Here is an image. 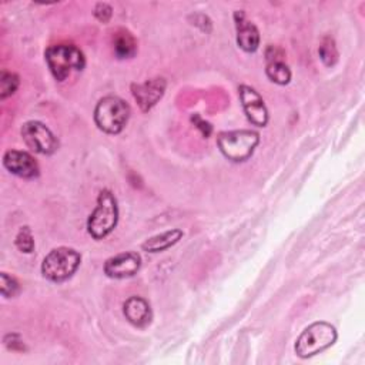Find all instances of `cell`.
Masks as SVG:
<instances>
[{
  "instance_id": "cell-1",
  "label": "cell",
  "mask_w": 365,
  "mask_h": 365,
  "mask_svg": "<svg viewBox=\"0 0 365 365\" xmlns=\"http://www.w3.org/2000/svg\"><path fill=\"white\" fill-rule=\"evenodd\" d=\"M117 221V200L110 190H101L97 197V205L87 220V231L94 240H101L115 228Z\"/></svg>"
},
{
  "instance_id": "cell-2",
  "label": "cell",
  "mask_w": 365,
  "mask_h": 365,
  "mask_svg": "<svg viewBox=\"0 0 365 365\" xmlns=\"http://www.w3.org/2000/svg\"><path fill=\"white\" fill-rule=\"evenodd\" d=\"M336 336L338 334L334 325L324 321L314 322L307 327L295 341V354L304 359L314 356L334 345Z\"/></svg>"
},
{
  "instance_id": "cell-3",
  "label": "cell",
  "mask_w": 365,
  "mask_h": 365,
  "mask_svg": "<svg viewBox=\"0 0 365 365\" xmlns=\"http://www.w3.org/2000/svg\"><path fill=\"white\" fill-rule=\"evenodd\" d=\"M47 66L57 81H64L73 70L80 71L86 66L83 51L74 44H54L46 53Z\"/></svg>"
},
{
  "instance_id": "cell-4",
  "label": "cell",
  "mask_w": 365,
  "mask_h": 365,
  "mask_svg": "<svg viewBox=\"0 0 365 365\" xmlns=\"http://www.w3.org/2000/svg\"><path fill=\"white\" fill-rule=\"evenodd\" d=\"M130 106L117 96L103 97L94 108L96 125L107 134H118L127 124Z\"/></svg>"
},
{
  "instance_id": "cell-5",
  "label": "cell",
  "mask_w": 365,
  "mask_h": 365,
  "mask_svg": "<svg viewBox=\"0 0 365 365\" xmlns=\"http://www.w3.org/2000/svg\"><path fill=\"white\" fill-rule=\"evenodd\" d=\"M81 255L68 247L51 250L41 262V274L51 282H63L68 279L78 268Z\"/></svg>"
},
{
  "instance_id": "cell-6",
  "label": "cell",
  "mask_w": 365,
  "mask_h": 365,
  "mask_svg": "<svg viewBox=\"0 0 365 365\" xmlns=\"http://www.w3.org/2000/svg\"><path fill=\"white\" fill-rule=\"evenodd\" d=\"M258 143V133L251 130L222 131L217 137V144L222 155L235 163L248 160L252 155Z\"/></svg>"
},
{
  "instance_id": "cell-7",
  "label": "cell",
  "mask_w": 365,
  "mask_h": 365,
  "mask_svg": "<svg viewBox=\"0 0 365 365\" xmlns=\"http://www.w3.org/2000/svg\"><path fill=\"white\" fill-rule=\"evenodd\" d=\"M20 133L26 145L37 154L50 155L58 148V141L56 135L51 133L48 127H46L40 121H26L21 125Z\"/></svg>"
},
{
  "instance_id": "cell-8",
  "label": "cell",
  "mask_w": 365,
  "mask_h": 365,
  "mask_svg": "<svg viewBox=\"0 0 365 365\" xmlns=\"http://www.w3.org/2000/svg\"><path fill=\"white\" fill-rule=\"evenodd\" d=\"M240 100L247 118L257 127H264L268 123V110L264 104L262 97L250 86H240Z\"/></svg>"
},
{
  "instance_id": "cell-9",
  "label": "cell",
  "mask_w": 365,
  "mask_h": 365,
  "mask_svg": "<svg viewBox=\"0 0 365 365\" xmlns=\"http://www.w3.org/2000/svg\"><path fill=\"white\" fill-rule=\"evenodd\" d=\"M141 267V257L134 251H127L110 257L104 262V274L114 279L130 278L138 272Z\"/></svg>"
},
{
  "instance_id": "cell-10",
  "label": "cell",
  "mask_w": 365,
  "mask_h": 365,
  "mask_svg": "<svg viewBox=\"0 0 365 365\" xmlns=\"http://www.w3.org/2000/svg\"><path fill=\"white\" fill-rule=\"evenodd\" d=\"M165 86H167V83L164 78L155 77V78H150L140 84H131V93H133L138 107L143 111H148L164 96Z\"/></svg>"
},
{
  "instance_id": "cell-11",
  "label": "cell",
  "mask_w": 365,
  "mask_h": 365,
  "mask_svg": "<svg viewBox=\"0 0 365 365\" xmlns=\"http://www.w3.org/2000/svg\"><path fill=\"white\" fill-rule=\"evenodd\" d=\"M4 167L14 175L21 178H36L38 177V164L26 151L9 150L3 157Z\"/></svg>"
},
{
  "instance_id": "cell-12",
  "label": "cell",
  "mask_w": 365,
  "mask_h": 365,
  "mask_svg": "<svg viewBox=\"0 0 365 365\" xmlns=\"http://www.w3.org/2000/svg\"><path fill=\"white\" fill-rule=\"evenodd\" d=\"M234 21L237 27V44L247 53L257 51L259 46V33L258 29L245 19L242 10L234 13Z\"/></svg>"
},
{
  "instance_id": "cell-13",
  "label": "cell",
  "mask_w": 365,
  "mask_h": 365,
  "mask_svg": "<svg viewBox=\"0 0 365 365\" xmlns=\"http://www.w3.org/2000/svg\"><path fill=\"white\" fill-rule=\"evenodd\" d=\"M123 312L125 319L137 328L148 325L153 317L150 304L141 297H130L123 305Z\"/></svg>"
},
{
  "instance_id": "cell-14",
  "label": "cell",
  "mask_w": 365,
  "mask_h": 365,
  "mask_svg": "<svg viewBox=\"0 0 365 365\" xmlns=\"http://www.w3.org/2000/svg\"><path fill=\"white\" fill-rule=\"evenodd\" d=\"M182 231L178 228H173L168 231H164L161 234L153 235L148 240H145L141 244V248L145 252H161L168 250L170 247H173L174 244H177L181 238H182Z\"/></svg>"
},
{
  "instance_id": "cell-15",
  "label": "cell",
  "mask_w": 365,
  "mask_h": 365,
  "mask_svg": "<svg viewBox=\"0 0 365 365\" xmlns=\"http://www.w3.org/2000/svg\"><path fill=\"white\" fill-rule=\"evenodd\" d=\"M137 51V43L134 37L125 31L121 30L114 37V53L118 58H131L134 57Z\"/></svg>"
},
{
  "instance_id": "cell-16",
  "label": "cell",
  "mask_w": 365,
  "mask_h": 365,
  "mask_svg": "<svg viewBox=\"0 0 365 365\" xmlns=\"http://www.w3.org/2000/svg\"><path fill=\"white\" fill-rule=\"evenodd\" d=\"M265 73L271 81H274L275 84H279V86H285L291 80V71H289L288 66L282 61V58L267 61Z\"/></svg>"
},
{
  "instance_id": "cell-17",
  "label": "cell",
  "mask_w": 365,
  "mask_h": 365,
  "mask_svg": "<svg viewBox=\"0 0 365 365\" xmlns=\"http://www.w3.org/2000/svg\"><path fill=\"white\" fill-rule=\"evenodd\" d=\"M318 54L321 61L331 67L338 61V50L335 46V41L332 37H324L319 47H318Z\"/></svg>"
},
{
  "instance_id": "cell-18",
  "label": "cell",
  "mask_w": 365,
  "mask_h": 365,
  "mask_svg": "<svg viewBox=\"0 0 365 365\" xmlns=\"http://www.w3.org/2000/svg\"><path fill=\"white\" fill-rule=\"evenodd\" d=\"M19 87V77L14 73L3 70L0 74V98L4 100L11 96Z\"/></svg>"
},
{
  "instance_id": "cell-19",
  "label": "cell",
  "mask_w": 365,
  "mask_h": 365,
  "mask_svg": "<svg viewBox=\"0 0 365 365\" xmlns=\"http://www.w3.org/2000/svg\"><path fill=\"white\" fill-rule=\"evenodd\" d=\"M16 247L21 251V252H31L33 248H34V240H33V234H31V230L30 227L24 225L20 228V231L17 232L16 235Z\"/></svg>"
},
{
  "instance_id": "cell-20",
  "label": "cell",
  "mask_w": 365,
  "mask_h": 365,
  "mask_svg": "<svg viewBox=\"0 0 365 365\" xmlns=\"http://www.w3.org/2000/svg\"><path fill=\"white\" fill-rule=\"evenodd\" d=\"M0 289H1L3 297L10 298V297H14L19 292V284L14 278H11L6 272H3L0 275Z\"/></svg>"
},
{
  "instance_id": "cell-21",
  "label": "cell",
  "mask_w": 365,
  "mask_h": 365,
  "mask_svg": "<svg viewBox=\"0 0 365 365\" xmlns=\"http://www.w3.org/2000/svg\"><path fill=\"white\" fill-rule=\"evenodd\" d=\"M94 16L98 21L107 23L113 16V9L107 3H97L94 7Z\"/></svg>"
},
{
  "instance_id": "cell-22",
  "label": "cell",
  "mask_w": 365,
  "mask_h": 365,
  "mask_svg": "<svg viewBox=\"0 0 365 365\" xmlns=\"http://www.w3.org/2000/svg\"><path fill=\"white\" fill-rule=\"evenodd\" d=\"M191 120H192V123H194V124H198L197 127L202 131V134H204L205 137H208V135H210V133H211V130H212V127L210 125V123H207V121L201 120L198 115H194Z\"/></svg>"
}]
</instances>
